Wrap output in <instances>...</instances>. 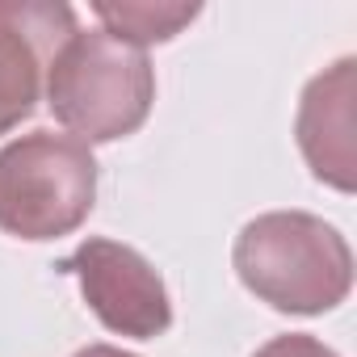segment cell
I'll list each match as a JSON object with an SVG mask.
<instances>
[{
	"instance_id": "52a82bcc",
	"label": "cell",
	"mask_w": 357,
	"mask_h": 357,
	"mask_svg": "<svg viewBox=\"0 0 357 357\" xmlns=\"http://www.w3.org/2000/svg\"><path fill=\"white\" fill-rule=\"evenodd\" d=\"M93 13L101 17L105 34L143 51L147 43H168L181 26H190L198 5H93Z\"/></svg>"
},
{
	"instance_id": "9c48e42d",
	"label": "cell",
	"mask_w": 357,
	"mask_h": 357,
	"mask_svg": "<svg viewBox=\"0 0 357 357\" xmlns=\"http://www.w3.org/2000/svg\"><path fill=\"white\" fill-rule=\"evenodd\" d=\"M72 357H135V353H122V349H114V344H89V349H80V353H72Z\"/></svg>"
},
{
	"instance_id": "277c9868",
	"label": "cell",
	"mask_w": 357,
	"mask_h": 357,
	"mask_svg": "<svg viewBox=\"0 0 357 357\" xmlns=\"http://www.w3.org/2000/svg\"><path fill=\"white\" fill-rule=\"evenodd\" d=\"M68 273L80 278V290L97 319L109 332L135 336V340H155L172 324V303L160 282V273L118 240H84L68 261Z\"/></svg>"
},
{
	"instance_id": "ba28073f",
	"label": "cell",
	"mask_w": 357,
	"mask_h": 357,
	"mask_svg": "<svg viewBox=\"0 0 357 357\" xmlns=\"http://www.w3.org/2000/svg\"><path fill=\"white\" fill-rule=\"evenodd\" d=\"M252 357H336L324 340L315 336H303V332H290V336H273L269 344H261Z\"/></svg>"
},
{
	"instance_id": "5b68a950",
	"label": "cell",
	"mask_w": 357,
	"mask_h": 357,
	"mask_svg": "<svg viewBox=\"0 0 357 357\" xmlns=\"http://www.w3.org/2000/svg\"><path fill=\"white\" fill-rule=\"evenodd\" d=\"M76 34V13L51 0H0V135L26 122L43 93V72Z\"/></svg>"
},
{
	"instance_id": "7a4b0ae2",
	"label": "cell",
	"mask_w": 357,
	"mask_h": 357,
	"mask_svg": "<svg viewBox=\"0 0 357 357\" xmlns=\"http://www.w3.org/2000/svg\"><path fill=\"white\" fill-rule=\"evenodd\" d=\"M51 114L89 147L135 135L155 101L147 55L105 30H76L47 68Z\"/></svg>"
},
{
	"instance_id": "8992f818",
	"label": "cell",
	"mask_w": 357,
	"mask_h": 357,
	"mask_svg": "<svg viewBox=\"0 0 357 357\" xmlns=\"http://www.w3.org/2000/svg\"><path fill=\"white\" fill-rule=\"evenodd\" d=\"M353 101H357V63L340 59L319 72L298 105V147L319 181L353 190Z\"/></svg>"
},
{
	"instance_id": "6da1fadb",
	"label": "cell",
	"mask_w": 357,
	"mask_h": 357,
	"mask_svg": "<svg viewBox=\"0 0 357 357\" xmlns=\"http://www.w3.org/2000/svg\"><path fill=\"white\" fill-rule=\"evenodd\" d=\"M236 273L261 303L290 315H319L349 298L353 252L332 223L303 211H273L240 231Z\"/></svg>"
},
{
	"instance_id": "3957f363",
	"label": "cell",
	"mask_w": 357,
	"mask_h": 357,
	"mask_svg": "<svg viewBox=\"0 0 357 357\" xmlns=\"http://www.w3.org/2000/svg\"><path fill=\"white\" fill-rule=\"evenodd\" d=\"M93 198L97 160L80 139L34 130L0 147V231L59 240L89 219Z\"/></svg>"
}]
</instances>
